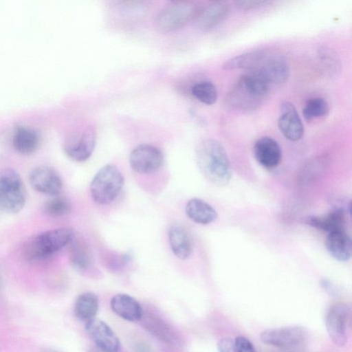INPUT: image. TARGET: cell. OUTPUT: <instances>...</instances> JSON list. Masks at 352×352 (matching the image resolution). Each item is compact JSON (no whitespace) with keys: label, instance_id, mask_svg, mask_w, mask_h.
<instances>
[{"label":"cell","instance_id":"obj_1","mask_svg":"<svg viewBox=\"0 0 352 352\" xmlns=\"http://www.w3.org/2000/svg\"><path fill=\"white\" fill-rule=\"evenodd\" d=\"M195 158L204 177L212 184L225 186L232 177V168L226 149L216 140L205 139L197 146Z\"/></svg>","mask_w":352,"mask_h":352},{"label":"cell","instance_id":"obj_2","mask_svg":"<svg viewBox=\"0 0 352 352\" xmlns=\"http://www.w3.org/2000/svg\"><path fill=\"white\" fill-rule=\"evenodd\" d=\"M271 91L261 79L248 72L230 88L225 103L232 110L252 113L263 105Z\"/></svg>","mask_w":352,"mask_h":352},{"label":"cell","instance_id":"obj_3","mask_svg":"<svg viewBox=\"0 0 352 352\" xmlns=\"http://www.w3.org/2000/svg\"><path fill=\"white\" fill-rule=\"evenodd\" d=\"M74 237L71 228H61L45 231L30 239L25 247V254L29 260L49 256L62 249Z\"/></svg>","mask_w":352,"mask_h":352},{"label":"cell","instance_id":"obj_4","mask_svg":"<svg viewBox=\"0 0 352 352\" xmlns=\"http://www.w3.org/2000/svg\"><path fill=\"white\" fill-rule=\"evenodd\" d=\"M124 182V177L120 170L113 164H107L94 177L90 184L91 196L98 204H109L119 195Z\"/></svg>","mask_w":352,"mask_h":352},{"label":"cell","instance_id":"obj_5","mask_svg":"<svg viewBox=\"0 0 352 352\" xmlns=\"http://www.w3.org/2000/svg\"><path fill=\"white\" fill-rule=\"evenodd\" d=\"M25 203V191L20 175L12 169L0 173V210L7 213L19 212Z\"/></svg>","mask_w":352,"mask_h":352},{"label":"cell","instance_id":"obj_6","mask_svg":"<svg viewBox=\"0 0 352 352\" xmlns=\"http://www.w3.org/2000/svg\"><path fill=\"white\" fill-rule=\"evenodd\" d=\"M248 72L256 76L272 90L287 80L290 67L285 57L269 52L256 67Z\"/></svg>","mask_w":352,"mask_h":352},{"label":"cell","instance_id":"obj_7","mask_svg":"<svg viewBox=\"0 0 352 352\" xmlns=\"http://www.w3.org/2000/svg\"><path fill=\"white\" fill-rule=\"evenodd\" d=\"M196 12V6L191 1H173L159 12L155 23L160 30L165 32L172 31L184 25Z\"/></svg>","mask_w":352,"mask_h":352},{"label":"cell","instance_id":"obj_8","mask_svg":"<svg viewBox=\"0 0 352 352\" xmlns=\"http://www.w3.org/2000/svg\"><path fill=\"white\" fill-rule=\"evenodd\" d=\"M260 339L268 345L285 350H295L305 342L307 332L298 326L270 329L261 333Z\"/></svg>","mask_w":352,"mask_h":352},{"label":"cell","instance_id":"obj_9","mask_svg":"<svg viewBox=\"0 0 352 352\" xmlns=\"http://www.w3.org/2000/svg\"><path fill=\"white\" fill-rule=\"evenodd\" d=\"M351 316L350 307L344 303L331 306L327 313V331L332 342L338 346H344L347 342Z\"/></svg>","mask_w":352,"mask_h":352},{"label":"cell","instance_id":"obj_10","mask_svg":"<svg viewBox=\"0 0 352 352\" xmlns=\"http://www.w3.org/2000/svg\"><path fill=\"white\" fill-rule=\"evenodd\" d=\"M164 162L162 151L149 144L136 146L130 153L129 164L131 168L141 174H148L157 170Z\"/></svg>","mask_w":352,"mask_h":352},{"label":"cell","instance_id":"obj_11","mask_svg":"<svg viewBox=\"0 0 352 352\" xmlns=\"http://www.w3.org/2000/svg\"><path fill=\"white\" fill-rule=\"evenodd\" d=\"M85 331L102 352H120L121 344L118 337L104 321L95 318L87 321Z\"/></svg>","mask_w":352,"mask_h":352},{"label":"cell","instance_id":"obj_12","mask_svg":"<svg viewBox=\"0 0 352 352\" xmlns=\"http://www.w3.org/2000/svg\"><path fill=\"white\" fill-rule=\"evenodd\" d=\"M96 132L88 126L72 136L65 144L67 155L76 162H84L92 154L96 145Z\"/></svg>","mask_w":352,"mask_h":352},{"label":"cell","instance_id":"obj_13","mask_svg":"<svg viewBox=\"0 0 352 352\" xmlns=\"http://www.w3.org/2000/svg\"><path fill=\"white\" fill-rule=\"evenodd\" d=\"M278 126L283 136L290 141L296 142L303 137L304 126L292 103L284 102L280 104Z\"/></svg>","mask_w":352,"mask_h":352},{"label":"cell","instance_id":"obj_14","mask_svg":"<svg viewBox=\"0 0 352 352\" xmlns=\"http://www.w3.org/2000/svg\"><path fill=\"white\" fill-rule=\"evenodd\" d=\"M30 183L36 191L51 196H57L63 188V182L58 173L45 166L36 167L32 170Z\"/></svg>","mask_w":352,"mask_h":352},{"label":"cell","instance_id":"obj_15","mask_svg":"<svg viewBox=\"0 0 352 352\" xmlns=\"http://www.w3.org/2000/svg\"><path fill=\"white\" fill-rule=\"evenodd\" d=\"M254 155L256 161L266 168H274L280 162L282 150L276 140L265 136L258 139L254 145Z\"/></svg>","mask_w":352,"mask_h":352},{"label":"cell","instance_id":"obj_16","mask_svg":"<svg viewBox=\"0 0 352 352\" xmlns=\"http://www.w3.org/2000/svg\"><path fill=\"white\" fill-rule=\"evenodd\" d=\"M230 12L227 1H214L206 6L196 17V25L202 31H208L223 21Z\"/></svg>","mask_w":352,"mask_h":352},{"label":"cell","instance_id":"obj_17","mask_svg":"<svg viewBox=\"0 0 352 352\" xmlns=\"http://www.w3.org/2000/svg\"><path fill=\"white\" fill-rule=\"evenodd\" d=\"M110 305L112 311L125 320L137 322L142 317L143 312L140 304L128 294H116L111 298Z\"/></svg>","mask_w":352,"mask_h":352},{"label":"cell","instance_id":"obj_18","mask_svg":"<svg viewBox=\"0 0 352 352\" xmlns=\"http://www.w3.org/2000/svg\"><path fill=\"white\" fill-rule=\"evenodd\" d=\"M168 242L173 253L179 259H187L192 254L193 244L187 230L180 224H173L168 230Z\"/></svg>","mask_w":352,"mask_h":352},{"label":"cell","instance_id":"obj_19","mask_svg":"<svg viewBox=\"0 0 352 352\" xmlns=\"http://www.w3.org/2000/svg\"><path fill=\"white\" fill-rule=\"evenodd\" d=\"M326 248L330 255L339 261H347L351 256V240L346 230L328 233Z\"/></svg>","mask_w":352,"mask_h":352},{"label":"cell","instance_id":"obj_20","mask_svg":"<svg viewBox=\"0 0 352 352\" xmlns=\"http://www.w3.org/2000/svg\"><path fill=\"white\" fill-rule=\"evenodd\" d=\"M307 223L312 227L330 233L345 230L346 216L342 210L335 209L325 214L309 217Z\"/></svg>","mask_w":352,"mask_h":352},{"label":"cell","instance_id":"obj_21","mask_svg":"<svg viewBox=\"0 0 352 352\" xmlns=\"http://www.w3.org/2000/svg\"><path fill=\"white\" fill-rule=\"evenodd\" d=\"M185 212L192 221L207 225L214 221L217 217L215 209L205 201L192 198L186 204Z\"/></svg>","mask_w":352,"mask_h":352},{"label":"cell","instance_id":"obj_22","mask_svg":"<svg viewBox=\"0 0 352 352\" xmlns=\"http://www.w3.org/2000/svg\"><path fill=\"white\" fill-rule=\"evenodd\" d=\"M269 50L259 49L231 58L221 65L224 70L247 69L248 71L256 67L267 55Z\"/></svg>","mask_w":352,"mask_h":352},{"label":"cell","instance_id":"obj_23","mask_svg":"<svg viewBox=\"0 0 352 352\" xmlns=\"http://www.w3.org/2000/svg\"><path fill=\"white\" fill-rule=\"evenodd\" d=\"M69 258L72 266L78 272H85L92 264V256L89 247L74 237L68 244Z\"/></svg>","mask_w":352,"mask_h":352},{"label":"cell","instance_id":"obj_24","mask_svg":"<svg viewBox=\"0 0 352 352\" xmlns=\"http://www.w3.org/2000/svg\"><path fill=\"white\" fill-rule=\"evenodd\" d=\"M99 308L97 296L93 292H85L80 294L74 303V314L76 317L83 321L94 318Z\"/></svg>","mask_w":352,"mask_h":352},{"label":"cell","instance_id":"obj_25","mask_svg":"<svg viewBox=\"0 0 352 352\" xmlns=\"http://www.w3.org/2000/svg\"><path fill=\"white\" fill-rule=\"evenodd\" d=\"M38 144V135L32 128L26 126H18L13 136V145L16 151L23 154L34 151Z\"/></svg>","mask_w":352,"mask_h":352},{"label":"cell","instance_id":"obj_26","mask_svg":"<svg viewBox=\"0 0 352 352\" xmlns=\"http://www.w3.org/2000/svg\"><path fill=\"white\" fill-rule=\"evenodd\" d=\"M329 111V106L327 101L322 97H314L306 102L302 113L307 121H311L324 117Z\"/></svg>","mask_w":352,"mask_h":352},{"label":"cell","instance_id":"obj_27","mask_svg":"<svg viewBox=\"0 0 352 352\" xmlns=\"http://www.w3.org/2000/svg\"><path fill=\"white\" fill-rule=\"evenodd\" d=\"M191 93L199 101L208 105L215 103L218 97L215 85L209 81H201L195 84L191 88Z\"/></svg>","mask_w":352,"mask_h":352},{"label":"cell","instance_id":"obj_28","mask_svg":"<svg viewBox=\"0 0 352 352\" xmlns=\"http://www.w3.org/2000/svg\"><path fill=\"white\" fill-rule=\"evenodd\" d=\"M44 210L48 215L58 217L68 214L71 211V205L66 199L54 196L45 204Z\"/></svg>","mask_w":352,"mask_h":352},{"label":"cell","instance_id":"obj_29","mask_svg":"<svg viewBox=\"0 0 352 352\" xmlns=\"http://www.w3.org/2000/svg\"><path fill=\"white\" fill-rule=\"evenodd\" d=\"M234 352H255L252 342L243 336H237L233 342Z\"/></svg>","mask_w":352,"mask_h":352},{"label":"cell","instance_id":"obj_30","mask_svg":"<svg viewBox=\"0 0 352 352\" xmlns=\"http://www.w3.org/2000/svg\"><path fill=\"white\" fill-rule=\"evenodd\" d=\"M267 1L241 0L234 1L235 6L241 10H250L258 8L267 3Z\"/></svg>","mask_w":352,"mask_h":352},{"label":"cell","instance_id":"obj_31","mask_svg":"<svg viewBox=\"0 0 352 352\" xmlns=\"http://www.w3.org/2000/svg\"><path fill=\"white\" fill-rule=\"evenodd\" d=\"M218 352H234L233 342L228 338L219 341L217 344Z\"/></svg>","mask_w":352,"mask_h":352},{"label":"cell","instance_id":"obj_32","mask_svg":"<svg viewBox=\"0 0 352 352\" xmlns=\"http://www.w3.org/2000/svg\"><path fill=\"white\" fill-rule=\"evenodd\" d=\"M89 352H102V351L97 349L96 350V349H91V350H90Z\"/></svg>","mask_w":352,"mask_h":352},{"label":"cell","instance_id":"obj_33","mask_svg":"<svg viewBox=\"0 0 352 352\" xmlns=\"http://www.w3.org/2000/svg\"><path fill=\"white\" fill-rule=\"evenodd\" d=\"M0 283H1V280H0Z\"/></svg>","mask_w":352,"mask_h":352}]
</instances>
